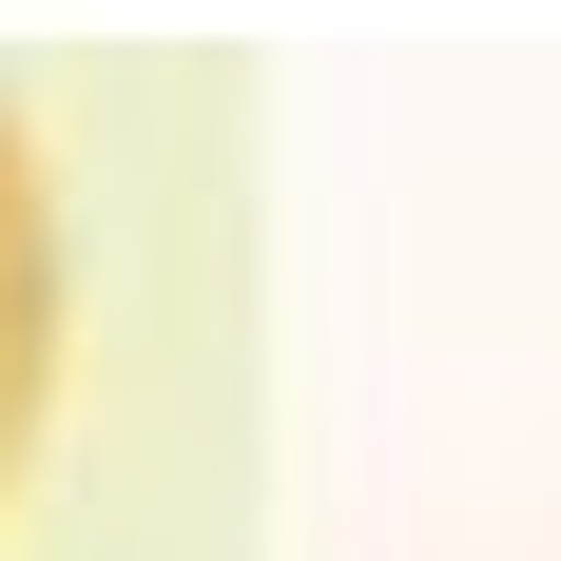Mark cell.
Listing matches in <instances>:
<instances>
[{
  "label": "cell",
  "instance_id": "obj_1",
  "mask_svg": "<svg viewBox=\"0 0 561 561\" xmlns=\"http://www.w3.org/2000/svg\"><path fill=\"white\" fill-rule=\"evenodd\" d=\"M39 388H58V214H39V136L0 98V484L39 446Z\"/></svg>",
  "mask_w": 561,
  "mask_h": 561
}]
</instances>
